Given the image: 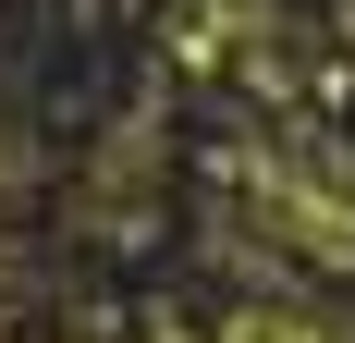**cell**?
Here are the masks:
<instances>
[{
  "mask_svg": "<svg viewBox=\"0 0 355 343\" xmlns=\"http://www.w3.org/2000/svg\"><path fill=\"white\" fill-rule=\"evenodd\" d=\"M233 196H245V221H270L282 270L355 282V196H343V184H319V172L270 160V147H245V160H233Z\"/></svg>",
  "mask_w": 355,
  "mask_h": 343,
  "instance_id": "1",
  "label": "cell"
},
{
  "mask_svg": "<svg viewBox=\"0 0 355 343\" xmlns=\"http://www.w3.org/2000/svg\"><path fill=\"white\" fill-rule=\"evenodd\" d=\"M306 282H282L270 307H220V343H355V319H331V307H294Z\"/></svg>",
  "mask_w": 355,
  "mask_h": 343,
  "instance_id": "2",
  "label": "cell"
}]
</instances>
